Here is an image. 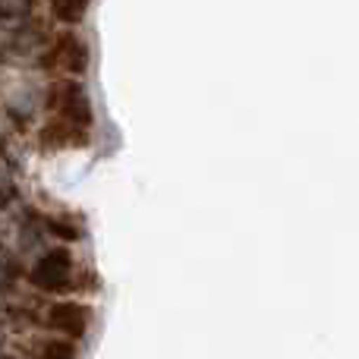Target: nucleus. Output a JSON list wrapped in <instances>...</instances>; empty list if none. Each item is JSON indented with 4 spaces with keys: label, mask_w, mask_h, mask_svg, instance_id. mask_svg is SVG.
Returning <instances> with one entry per match:
<instances>
[{
    "label": "nucleus",
    "mask_w": 359,
    "mask_h": 359,
    "mask_svg": "<svg viewBox=\"0 0 359 359\" xmlns=\"http://www.w3.org/2000/svg\"><path fill=\"white\" fill-rule=\"evenodd\" d=\"M44 107L54 114L57 120H67V123H76L82 130L92 126V104H88L86 88L76 79H60L48 88V98H44Z\"/></svg>",
    "instance_id": "obj_1"
},
{
    "label": "nucleus",
    "mask_w": 359,
    "mask_h": 359,
    "mask_svg": "<svg viewBox=\"0 0 359 359\" xmlns=\"http://www.w3.org/2000/svg\"><path fill=\"white\" fill-rule=\"evenodd\" d=\"M41 69H50V73H69V79H73V76H82L88 69L86 38H79L76 32H60V35L48 44V50L41 54Z\"/></svg>",
    "instance_id": "obj_2"
},
{
    "label": "nucleus",
    "mask_w": 359,
    "mask_h": 359,
    "mask_svg": "<svg viewBox=\"0 0 359 359\" xmlns=\"http://www.w3.org/2000/svg\"><path fill=\"white\" fill-rule=\"evenodd\" d=\"M29 280L32 287H38L44 293L67 290L73 284V255H69V249L57 246V249H48L44 255H38V262L29 271Z\"/></svg>",
    "instance_id": "obj_3"
},
{
    "label": "nucleus",
    "mask_w": 359,
    "mask_h": 359,
    "mask_svg": "<svg viewBox=\"0 0 359 359\" xmlns=\"http://www.w3.org/2000/svg\"><path fill=\"white\" fill-rule=\"evenodd\" d=\"M44 322H48V328L60 331L67 341H79V337L88 331L92 309H88V306H82V303H76V299H63V303L50 306L48 316H44Z\"/></svg>",
    "instance_id": "obj_4"
},
{
    "label": "nucleus",
    "mask_w": 359,
    "mask_h": 359,
    "mask_svg": "<svg viewBox=\"0 0 359 359\" xmlns=\"http://www.w3.org/2000/svg\"><path fill=\"white\" fill-rule=\"evenodd\" d=\"M41 149L44 151H57V149H86L88 145V130L76 123H67V120H50L41 130Z\"/></svg>",
    "instance_id": "obj_5"
},
{
    "label": "nucleus",
    "mask_w": 359,
    "mask_h": 359,
    "mask_svg": "<svg viewBox=\"0 0 359 359\" xmlns=\"http://www.w3.org/2000/svg\"><path fill=\"white\" fill-rule=\"evenodd\" d=\"M29 356L32 359H76V344L60 341V337H44V341L32 344Z\"/></svg>",
    "instance_id": "obj_6"
},
{
    "label": "nucleus",
    "mask_w": 359,
    "mask_h": 359,
    "mask_svg": "<svg viewBox=\"0 0 359 359\" xmlns=\"http://www.w3.org/2000/svg\"><path fill=\"white\" fill-rule=\"evenodd\" d=\"M48 6H50V16H54V19L76 25L82 16H86L88 0H48Z\"/></svg>",
    "instance_id": "obj_7"
},
{
    "label": "nucleus",
    "mask_w": 359,
    "mask_h": 359,
    "mask_svg": "<svg viewBox=\"0 0 359 359\" xmlns=\"http://www.w3.org/2000/svg\"><path fill=\"white\" fill-rule=\"evenodd\" d=\"M4 19H25L32 10V0H0Z\"/></svg>",
    "instance_id": "obj_8"
}]
</instances>
